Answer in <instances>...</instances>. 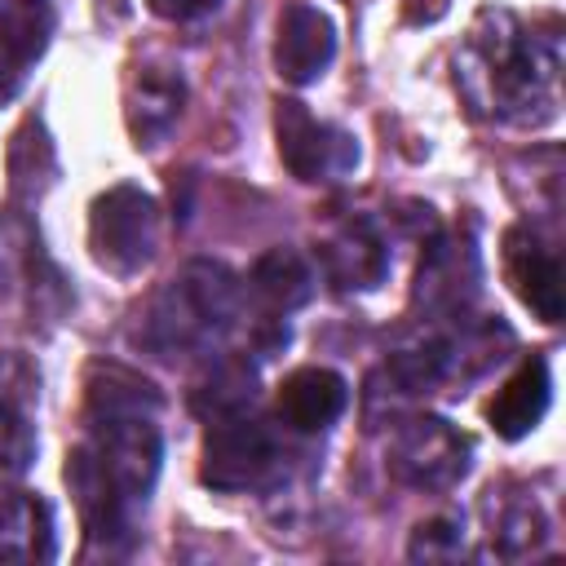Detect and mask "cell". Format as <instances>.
<instances>
[{"label": "cell", "instance_id": "cell-1", "mask_svg": "<svg viewBox=\"0 0 566 566\" xmlns=\"http://www.w3.org/2000/svg\"><path fill=\"white\" fill-rule=\"evenodd\" d=\"M88 438L66 455V486L80 504L84 535L102 553H128L137 539V513L146 509L164 438L155 411H115L84 416Z\"/></svg>", "mask_w": 566, "mask_h": 566}, {"label": "cell", "instance_id": "cell-2", "mask_svg": "<svg viewBox=\"0 0 566 566\" xmlns=\"http://www.w3.org/2000/svg\"><path fill=\"white\" fill-rule=\"evenodd\" d=\"M469 97L500 119L544 124L557 111V53L513 13H482L460 57Z\"/></svg>", "mask_w": 566, "mask_h": 566}, {"label": "cell", "instance_id": "cell-3", "mask_svg": "<svg viewBox=\"0 0 566 566\" xmlns=\"http://www.w3.org/2000/svg\"><path fill=\"white\" fill-rule=\"evenodd\" d=\"M243 287L221 261H190L177 270L137 323V345L155 358L208 354L239 318Z\"/></svg>", "mask_w": 566, "mask_h": 566}, {"label": "cell", "instance_id": "cell-4", "mask_svg": "<svg viewBox=\"0 0 566 566\" xmlns=\"http://www.w3.org/2000/svg\"><path fill=\"white\" fill-rule=\"evenodd\" d=\"M159 248V203L142 186H111L88 208V252L106 274H142Z\"/></svg>", "mask_w": 566, "mask_h": 566}, {"label": "cell", "instance_id": "cell-5", "mask_svg": "<svg viewBox=\"0 0 566 566\" xmlns=\"http://www.w3.org/2000/svg\"><path fill=\"white\" fill-rule=\"evenodd\" d=\"M283 447L274 438L270 424H261L248 411L208 420V438H203V460H199V478L212 491H256L279 473Z\"/></svg>", "mask_w": 566, "mask_h": 566}, {"label": "cell", "instance_id": "cell-6", "mask_svg": "<svg viewBox=\"0 0 566 566\" xmlns=\"http://www.w3.org/2000/svg\"><path fill=\"white\" fill-rule=\"evenodd\" d=\"M469 438L442 416H411L389 447V469L402 486L416 491H451L469 473Z\"/></svg>", "mask_w": 566, "mask_h": 566}, {"label": "cell", "instance_id": "cell-7", "mask_svg": "<svg viewBox=\"0 0 566 566\" xmlns=\"http://www.w3.org/2000/svg\"><path fill=\"white\" fill-rule=\"evenodd\" d=\"M274 137H279V155L296 181H336L358 164L354 137L327 119H314L305 111V102H296V97L279 102Z\"/></svg>", "mask_w": 566, "mask_h": 566}, {"label": "cell", "instance_id": "cell-8", "mask_svg": "<svg viewBox=\"0 0 566 566\" xmlns=\"http://www.w3.org/2000/svg\"><path fill=\"white\" fill-rule=\"evenodd\" d=\"M336 57V27L323 9L292 0L279 13V35H274V66L287 84H314Z\"/></svg>", "mask_w": 566, "mask_h": 566}, {"label": "cell", "instance_id": "cell-9", "mask_svg": "<svg viewBox=\"0 0 566 566\" xmlns=\"http://www.w3.org/2000/svg\"><path fill=\"white\" fill-rule=\"evenodd\" d=\"M504 274L526 310L544 323H562V261L531 226H513L504 234Z\"/></svg>", "mask_w": 566, "mask_h": 566}, {"label": "cell", "instance_id": "cell-10", "mask_svg": "<svg viewBox=\"0 0 566 566\" xmlns=\"http://www.w3.org/2000/svg\"><path fill=\"white\" fill-rule=\"evenodd\" d=\"M478 248L469 239H433L416 270V305L429 314H460L478 296Z\"/></svg>", "mask_w": 566, "mask_h": 566}, {"label": "cell", "instance_id": "cell-11", "mask_svg": "<svg viewBox=\"0 0 566 566\" xmlns=\"http://www.w3.org/2000/svg\"><path fill=\"white\" fill-rule=\"evenodd\" d=\"M124 115H128V133L137 137V146H159L186 102V84L181 71L172 62H137L128 75V93H124Z\"/></svg>", "mask_w": 566, "mask_h": 566}, {"label": "cell", "instance_id": "cell-12", "mask_svg": "<svg viewBox=\"0 0 566 566\" xmlns=\"http://www.w3.org/2000/svg\"><path fill=\"white\" fill-rule=\"evenodd\" d=\"M318 261H323V274L332 279V287H340V292H367L389 274V248L367 217L336 226L323 239Z\"/></svg>", "mask_w": 566, "mask_h": 566}, {"label": "cell", "instance_id": "cell-13", "mask_svg": "<svg viewBox=\"0 0 566 566\" xmlns=\"http://www.w3.org/2000/svg\"><path fill=\"white\" fill-rule=\"evenodd\" d=\"M349 407V385L332 367H296L274 394V411L292 433H323Z\"/></svg>", "mask_w": 566, "mask_h": 566}, {"label": "cell", "instance_id": "cell-14", "mask_svg": "<svg viewBox=\"0 0 566 566\" xmlns=\"http://www.w3.org/2000/svg\"><path fill=\"white\" fill-rule=\"evenodd\" d=\"M548 402H553V376H548V363H544L539 354H531V358L504 380V389L491 398L486 420H491V429H495L500 438L517 442V438H526V433L544 420Z\"/></svg>", "mask_w": 566, "mask_h": 566}, {"label": "cell", "instance_id": "cell-15", "mask_svg": "<svg viewBox=\"0 0 566 566\" xmlns=\"http://www.w3.org/2000/svg\"><path fill=\"white\" fill-rule=\"evenodd\" d=\"M57 557V526L44 495L18 491L0 500V562H53Z\"/></svg>", "mask_w": 566, "mask_h": 566}, {"label": "cell", "instance_id": "cell-16", "mask_svg": "<svg viewBox=\"0 0 566 566\" xmlns=\"http://www.w3.org/2000/svg\"><path fill=\"white\" fill-rule=\"evenodd\" d=\"M248 296H256L270 318L292 314L314 296V270L296 248H270L248 274Z\"/></svg>", "mask_w": 566, "mask_h": 566}, {"label": "cell", "instance_id": "cell-17", "mask_svg": "<svg viewBox=\"0 0 566 566\" xmlns=\"http://www.w3.org/2000/svg\"><path fill=\"white\" fill-rule=\"evenodd\" d=\"M49 40H53L49 0H0V57H9L27 75L49 49Z\"/></svg>", "mask_w": 566, "mask_h": 566}, {"label": "cell", "instance_id": "cell-18", "mask_svg": "<svg viewBox=\"0 0 566 566\" xmlns=\"http://www.w3.org/2000/svg\"><path fill=\"white\" fill-rule=\"evenodd\" d=\"M256 398V367L248 358H217L208 367V376L195 385L190 394V407L203 416V420H221V416H234V411H248Z\"/></svg>", "mask_w": 566, "mask_h": 566}, {"label": "cell", "instance_id": "cell-19", "mask_svg": "<svg viewBox=\"0 0 566 566\" xmlns=\"http://www.w3.org/2000/svg\"><path fill=\"white\" fill-rule=\"evenodd\" d=\"M57 177V159H53V146L40 128V119H27L13 137V150H9V186L22 203L40 199Z\"/></svg>", "mask_w": 566, "mask_h": 566}, {"label": "cell", "instance_id": "cell-20", "mask_svg": "<svg viewBox=\"0 0 566 566\" xmlns=\"http://www.w3.org/2000/svg\"><path fill=\"white\" fill-rule=\"evenodd\" d=\"M35 460V429L27 420V407L0 402V486H13Z\"/></svg>", "mask_w": 566, "mask_h": 566}, {"label": "cell", "instance_id": "cell-21", "mask_svg": "<svg viewBox=\"0 0 566 566\" xmlns=\"http://www.w3.org/2000/svg\"><path fill=\"white\" fill-rule=\"evenodd\" d=\"M40 256L35 230L18 217V212H0V301L13 292V283L22 279V270H31Z\"/></svg>", "mask_w": 566, "mask_h": 566}, {"label": "cell", "instance_id": "cell-22", "mask_svg": "<svg viewBox=\"0 0 566 566\" xmlns=\"http://www.w3.org/2000/svg\"><path fill=\"white\" fill-rule=\"evenodd\" d=\"M464 526L455 522V517H429V522H420L416 526V535H411V557L416 562H442V557H460L464 553V535H460Z\"/></svg>", "mask_w": 566, "mask_h": 566}, {"label": "cell", "instance_id": "cell-23", "mask_svg": "<svg viewBox=\"0 0 566 566\" xmlns=\"http://www.w3.org/2000/svg\"><path fill=\"white\" fill-rule=\"evenodd\" d=\"M35 385H40L35 367H31L22 354L0 349V402H9V407H27V402L35 398Z\"/></svg>", "mask_w": 566, "mask_h": 566}, {"label": "cell", "instance_id": "cell-24", "mask_svg": "<svg viewBox=\"0 0 566 566\" xmlns=\"http://www.w3.org/2000/svg\"><path fill=\"white\" fill-rule=\"evenodd\" d=\"M146 4L164 22H195V18H208L212 9H221V0H146Z\"/></svg>", "mask_w": 566, "mask_h": 566}, {"label": "cell", "instance_id": "cell-25", "mask_svg": "<svg viewBox=\"0 0 566 566\" xmlns=\"http://www.w3.org/2000/svg\"><path fill=\"white\" fill-rule=\"evenodd\" d=\"M22 84H27V75H22V71H18L9 57H0V102H13Z\"/></svg>", "mask_w": 566, "mask_h": 566}]
</instances>
